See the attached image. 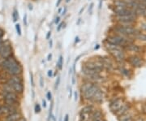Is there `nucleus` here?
<instances>
[{"label": "nucleus", "instance_id": "f257e3e1", "mask_svg": "<svg viewBox=\"0 0 146 121\" xmlns=\"http://www.w3.org/2000/svg\"><path fill=\"white\" fill-rule=\"evenodd\" d=\"M0 67L11 76H21L22 73V67L13 55L3 59L0 63Z\"/></svg>", "mask_w": 146, "mask_h": 121}, {"label": "nucleus", "instance_id": "f03ea898", "mask_svg": "<svg viewBox=\"0 0 146 121\" xmlns=\"http://www.w3.org/2000/svg\"><path fill=\"white\" fill-rule=\"evenodd\" d=\"M106 42L109 44H112L115 46H118L122 48L126 47L128 44H130L132 42V41L129 40V38L127 37L120 35V34H117V35H113V36H110L107 39Z\"/></svg>", "mask_w": 146, "mask_h": 121}, {"label": "nucleus", "instance_id": "7ed1b4c3", "mask_svg": "<svg viewBox=\"0 0 146 121\" xmlns=\"http://www.w3.org/2000/svg\"><path fill=\"white\" fill-rule=\"evenodd\" d=\"M115 31L118 33V34L125 36V37H131V36H136L138 32L134 27L131 25H119L118 26L115 27Z\"/></svg>", "mask_w": 146, "mask_h": 121}, {"label": "nucleus", "instance_id": "20e7f679", "mask_svg": "<svg viewBox=\"0 0 146 121\" xmlns=\"http://www.w3.org/2000/svg\"><path fill=\"white\" fill-rule=\"evenodd\" d=\"M106 47L109 50L110 54L118 61H123L124 59L125 55H124V53L123 51V48L120 47H118V46L112 45V44H109V43L106 44Z\"/></svg>", "mask_w": 146, "mask_h": 121}, {"label": "nucleus", "instance_id": "39448f33", "mask_svg": "<svg viewBox=\"0 0 146 121\" xmlns=\"http://www.w3.org/2000/svg\"><path fill=\"white\" fill-rule=\"evenodd\" d=\"M99 89L100 88L98 87V84L92 83V84L90 85V87H89V89H87L84 93H82L84 98H86V99H88V100H92V98H93L94 95L95 94V93L99 90Z\"/></svg>", "mask_w": 146, "mask_h": 121}, {"label": "nucleus", "instance_id": "423d86ee", "mask_svg": "<svg viewBox=\"0 0 146 121\" xmlns=\"http://www.w3.org/2000/svg\"><path fill=\"white\" fill-rule=\"evenodd\" d=\"M12 55V47L10 44H4L3 47L0 49V56L1 58L5 59Z\"/></svg>", "mask_w": 146, "mask_h": 121}, {"label": "nucleus", "instance_id": "0eeeda50", "mask_svg": "<svg viewBox=\"0 0 146 121\" xmlns=\"http://www.w3.org/2000/svg\"><path fill=\"white\" fill-rule=\"evenodd\" d=\"M12 88L13 91L17 94H21L24 92V84L23 83H16V82H7Z\"/></svg>", "mask_w": 146, "mask_h": 121}, {"label": "nucleus", "instance_id": "6e6552de", "mask_svg": "<svg viewBox=\"0 0 146 121\" xmlns=\"http://www.w3.org/2000/svg\"><path fill=\"white\" fill-rule=\"evenodd\" d=\"M128 61H129V63L132 65V66H134V67H136V68H140L141 67L142 65H143V60L141 59V58H140L139 56H137V55H132V56H130L129 59H128Z\"/></svg>", "mask_w": 146, "mask_h": 121}, {"label": "nucleus", "instance_id": "1a4fd4ad", "mask_svg": "<svg viewBox=\"0 0 146 121\" xmlns=\"http://www.w3.org/2000/svg\"><path fill=\"white\" fill-rule=\"evenodd\" d=\"M123 104H124L123 103V101L119 98V99H116V100H115L114 102H111V104L110 105V110L112 111L116 112L118 110H119L120 108H121V106L123 105Z\"/></svg>", "mask_w": 146, "mask_h": 121}, {"label": "nucleus", "instance_id": "9d476101", "mask_svg": "<svg viewBox=\"0 0 146 121\" xmlns=\"http://www.w3.org/2000/svg\"><path fill=\"white\" fill-rule=\"evenodd\" d=\"M21 117V114L17 111V112H15V113H12V114H10V115H7V117H6L5 120L6 121H18Z\"/></svg>", "mask_w": 146, "mask_h": 121}, {"label": "nucleus", "instance_id": "9b49d317", "mask_svg": "<svg viewBox=\"0 0 146 121\" xmlns=\"http://www.w3.org/2000/svg\"><path fill=\"white\" fill-rule=\"evenodd\" d=\"M103 98H104L103 93L101 90V89H99V90L95 93V94L94 95L92 100H94L96 102H102V100H103Z\"/></svg>", "mask_w": 146, "mask_h": 121}, {"label": "nucleus", "instance_id": "f8f14e48", "mask_svg": "<svg viewBox=\"0 0 146 121\" xmlns=\"http://www.w3.org/2000/svg\"><path fill=\"white\" fill-rule=\"evenodd\" d=\"M126 49H127L128 51H133V52H138L140 51V47L136 45H134L132 44V42L128 44L127 47H126Z\"/></svg>", "mask_w": 146, "mask_h": 121}, {"label": "nucleus", "instance_id": "ddd939ff", "mask_svg": "<svg viewBox=\"0 0 146 121\" xmlns=\"http://www.w3.org/2000/svg\"><path fill=\"white\" fill-rule=\"evenodd\" d=\"M63 57L62 56V55H60V56H59V58H58V63H57L58 68L59 69V70H62V68H63Z\"/></svg>", "mask_w": 146, "mask_h": 121}, {"label": "nucleus", "instance_id": "4468645a", "mask_svg": "<svg viewBox=\"0 0 146 121\" xmlns=\"http://www.w3.org/2000/svg\"><path fill=\"white\" fill-rule=\"evenodd\" d=\"M135 37L137 38V39H139V40H141V41H144V42H146V34L145 33H138L137 34H136Z\"/></svg>", "mask_w": 146, "mask_h": 121}, {"label": "nucleus", "instance_id": "2eb2a0df", "mask_svg": "<svg viewBox=\"0 0 146 121\" xmlns=\"http://www.w3.org/2000/svg\"><path fill=\"white\" fill-rule=\"evenodd\" d=\"M102 117V115L100 111H95L93 114V119L94 120H97V119H101Z\"/></svg>", "mask_w": 146, "mask_h": 121}, {"label": "nucleus", "instance_id": "dca6fc26", "mask_svg": "<svg viewBox=\"0 0 146 121\" xmlns=\"http://www.w3.org/2000/svg\"><path fill=\"white\" fill-rule=\"evenodd\" d=\"M12 18H13L14 22H16L19 20V14H18V11L16 9H14L13 12H12Z\"/></svg>", "mask_w": 146, "mask_h": 121}, {"label": "nucleus", "instance_id": "f3484780", "mask_svg": "<svg viewBox=\"0 0 146 121\" xmlns=\"http://www.w3.org/2000/svg\"><path fill=\"white\" fill-rule=\"evenodd\" d=\"M92 110H93V106H86L84 109H82V113L83 114H87V113L91 112Z\"/></svg>", "mask_w": 146, "mask_h": 121}, {"label": "nucleus", "instance_id": "a211bd4d", "mask_svg": "<svg viewBox=\"0 0 146 121\" xmlns=\"http://www.w3.org/2000/svg\"><path fill=\"white\" fill-rule=\"evenodd\" d=\"M34 111H35V113H36V114L40 113V112H41V111H42L41 106L39 105L38 103H36V104H35V106H34Z\"/></svg>", "mask_w": 146, "mask_h": 121}, {"label": "nucleus", "instance_id": "6ab92c4d", "mask_svg": "<svg viewBox=\"0 0 146 121\" xmlns=\"http://www.w3.org/2000/svg\"><path fill=\"white\" fill-rule=\"evenodd\" d=\"M53 117V103L50 106V111H49V117H48V121H50Z\"/></svg>", "mask_w": 146, "mask_h": 121}, {"label": "nucleus", "instance_id": "aec40b11", "mask_svg": "<svg viewBox=\"0 0 146 121\" xmlns=\"http://www.w3.org/2000/svg\"><path fill=\"white\" fill-rule=\"evenodd\" d=\"M16 32H17V34H18L19 36H21V34H22V32H21V25H20L19 24H16Z\"/></svg>", "mask_w": 146, "mask_h": 121}, {"label": "nucleus", "instance_id": "412c9836", "mask_svg": "<svg viewBox=\"0 0 146 121\" xmlns=\"http://www.w3.org/2000/svg\"><path fill=\"white\" fill-rule=\"evenodd\" d=\"M30 83H31L32 87H34V79H33V74L30 72Z\"/></svg>", "mask_w": 146, "mask_h": 121}, {"label": "nucleus", "instance_id": "4be33fe9", "mask_svg": "<svg viewBox=\"0 0 146 121\" xmlns=\"http://www.w3.org/2000/svg\"><path fill=\"white\" fill-rule=\"evenodd\" d=\"M93 10H94V3H91L89 7V13L90 14V15L93 13Z\"/></svg>", "mask_w": 146, "mask_h": 121}, {"label": "nucleus", "instance_id": "5701e85b", "mask_svg": "<svg viewBox=\"0 0 146 121\" xmlns=\"http://www.w3.org/2000/svg\"><path fill=\"white\" fill-rule=\"evenodd\" d=\"M46 98L49 101H51V99H52V94H51V92L50 91H48L47 92Z\"/></svg>", "mask_w": 146, "mask_h": 121}, {"label": "nucleus", "instance_id": "b1692460", "mask_svg": "<svg viewBox=\"0 0 146 121\" xmlns=\"http://www.w3.org/2000/svg\"><path fill=\"white\" fill-rule=\"evenodd\" d=\"M63 22H61V23H59V24L58 25V26H57V32H60V31H61L62 28H63Z\"/></svg>", "mask_w": 146, "mask_h": 121}, {"label": "nucleus", "instance_id": "393cba45", "mask_svg": "<svg viewBox=\"0 0 146 121\" xmlns=\"http://www.w3.org/2000/svg\"><path fill=\"white\" fill-rule=\"evenodd\" d=\"M23 22H24V25L27 26L28 25V21H27V14H25L24 15V17H23Z\"/></svg>", "mask_w": 146, "mask_h": 121}, {"label": "nucleus", "instance_id": "a878e982", "mask_svg": "<svg viewBox=\"0 0 146 121\" xmlns=\"http://www.w3.org/2000/svg\"><path fill=\"white\" fill-rule=\"evenodd\" d=\"M60 76H58L57 77V80H56V82H55V89H57L58 87V85H59V83H60Z\"/></svg>", "mask_w": 146, "mask_h": 121}, {"label": "nucleus", "instance_id": "bb28decb", "mask_svg": "<svg viewBox=\"0 0 146 121\" xmlns=\"http://www.w3.org/2000/svg\"><path fill=\"white\" fill-rule=\"evenodd\" d=\"M47 76H48V77H50V78H51L53 76V71L52 70H49L48 72H47Z\"/></svg>", "mask_w": 146, "mask_h": 121}, {"label": "nucleus", "instance_id": "cd10ccee", "mask_svg": "<svg viewBox=\"0 0 146 121\" xmlns=\"http://www.w3.org/2000/svg\"><path fill=\"white\" fill-rule=\"evenodd\" d=\"M51 34H52V33H51V31H49V32H48V33H47L46 37V38L47 40H50V37H51Z\"/></svg>", "mask_w": 146, "mask_h": 121}, {"label": "nucleus", "instance_id": "c85d7f7f", "mask_svg": "<svg viewBox=\"0 0 146 121\" xmlns=\"http://www.w3.org/2000/svg\"><path fill=\"white\" fill-rule=\"evenodd\" d=\"M67 11H68V8H67V7H65L63 8V10L62 11V12H61V16H64L67 13Z\"/></svg>", "mask_w": 146, "mask_h": 121}, {"label": "nucleus", "instance_id": "c756f323", "mask_svg": "<svg viewBox=\"0 0 146 121\" xmlns=\"http://www.w3.org/2000/svg\"><path fill=\"white\" fill-rule=\"evenodd\" d=\"M4 34H5V33L3 31V29H2L0 28V38H3V36H4Z\"/></svg>", "mask_w": 146, "mask_h": 121}, {"label": "nucleus", "instance_id": "7c9ffc66", "mask_svg": "<svg viewBox=\"0 0 146 121\" xmlns=\"http://www.w3.org/2000/svg\"><path fill=\"white\" fill-rule=\"evenodd\" d=\"M40 86H41L42 88L44 86V80H43V77H42V76L40 77Z\"/></svg>", "mask_w": 146, "mask_h": 121}, {"label": "nucleus", "instance_id": "2f4dec72", "mask_svg": "<svg viewBox=\"0 0 146 121\" xmlns=\"http://www.w3.org/2000/svg\"><path fill=\"white\" fill-rule=\"evenodd\" d=\"M59 21H60V16H57V17L55 18V20H54V23H55L56 25H58V24H59Z\"/></svg>", "mask_w": 146, "mask_h": 121}, {"label": "nucleus", "instance_id": "473e14b6", "mask_svg": "<svg viewBox=\"0 0 146 121\" xmlns=\"http://www.w3.org/2000/svg\"><path fill=\"white\" fill-rule=\"evenodd\" d=\"M52 59V54L50 53L48 55H47V61H50Z\"/></svg>", "mask_w": 146, "mask_h": 121}, {"label": "nucleus", "instance_id": "72a5a7b5", "mask_svg": "<svg viewBox=\"0 0 146 121\" xmlns=\"http://www.w3.org/2000/svg\"><path fill=\"white\" fill-rule=\"evenodd\" d=\"M72 88L70 87V89H69V93H68V98H72Z\"/></svg>", "mask_w": 146, "mask_h": 121}, {"label": "nucleus", "instance_id": "f704fd0d", "mask_svg": "<svg viewBox=\"0 0 146 121\" xmlns=\"http://www.w3.org/2000/svg\"><path fill=\"white\" fill-rule=\"evenodd\" d=\"M42 106H43L44 108H46V107L47 106L46 101L45 100V99H43V100H42Z\"/></svg>", "mask_w": 146, "mask_h": 121}, {"label": "nucleus", "instance_id": "c9c22d12", "mask_svg": "<svg viewBox=\"0 0 146 121\" xmlns=\"http://www.w3.org/2000/svg\"><path fill=\"white\" fill-rule=\"evenodd\" d=\"M49 47H50V48L53 47V40L51 39V38L49 40Z\"/></svg>", "mask_w": 146, "mask_h": 121}, {"label": "nucleus", "instance_id": "e433bc0d", "mask_svg": "<svg viewBox=\"0 0 146 121\" xmlns=\"http://www.w3.org/2000/svg\"><path fill=\"white\" fill-rule=\"evenodd\" d=\"M74 98H75V101L77 100V98H78V94H77V92L76 91H75V93H74Z\"/></svg>", "mask_w": 146, "mask_h": 121}, {"label": "nucleus", "instance_id": "4c0bfd02", "mask_svg": "<svg viewBox=\"0 0 146 121\" xmlns=\"http://www.w3.org/2000/svg\"><path fill=\"white\" fill-rule=\"evenodd\" d=\"M63 121H69V115H68V114H66V115H65L64 120Z\"/></svg>", "mask_w": 146, "mask_h": 121}, {"label": "nucleus", "instance_id": "58836bf2", "mask_svg": "<svg viewBox=\"0 0 146 121\" xmlns=\"http://www.w3.org/2000/svg\"><path fill=\"white\" fill-rule=\"evenodd\" d=\"M79 42H80V37L79 36H76L75 37V43H78Z\"/></svg>", "mask_w": 146, "mask_h": 121}, {"label": "nucleus", "instance_id": "ea45409f", "mask_svg": "<svg viewBox=\"0 0 146 121\" xmlns=\"http://www.w3.org/2000/svg\"><path fill=\"white\" fill-rule=\"evenodd\" d=\"M61 2H62V0H58L57 3H56V7H59V5H60V3H61Z\"/></svg>", "mask_w": 146, "mask_h": 121}, {"label": "nucleus", "instance_id": "a19ab883", "mask_svg": "<svg viewBox=\"0 0 146 121\" xmlns=\"http://www.w3.org/2000/svg\"><path fill=\"white\" fill-rule=\"evenodd\" d=\"M84 7H83L80 10V11H79V15H81V14H82V12L84 11Z\"/></svg>", "mask_w": 146, "mask_h": 121}, {"label": "nucleus", "instance_id": "79ce46f5", "mask_svg": "<svg viewBox=\"0 0 146 121\" xmlns=\"http://www.w3.org/2000/svg\"><path fill=\"white\" fill-rule=\"evenodd\" d=\"M76 83V78H75V76H72V84H75Z\"/></svg>", "mask_w": 146, "mask_h": 121}, {"label": "nucleus", "instance_id": "37998d69", "mask_svg": "<svg viewBox=\"0 0 146 121\" xmlns=\"http://www.w3.org/2000/svg\"><path fill=\"white\" fill-rule=\"evenodd\" d=\"M72 72H73L72 68H69V75H72Z\"/></svg>", "mask_w": 146, "mask_h": 121}, {"label": "nucleus", "instance_id": "c03bdc74", "mask_svg": "<svg viewBox=\"0 0 146 121\" xmlns=\"http://www.w3.org/2000/svg\"><path fill=\"white\" fill-rule=\"evenodd\" d=\"M98 48H99V45H98V44H97V45L94 47V50H98Z\"/></svg>", "mask_w": 146, "mask_h": 121}, {"label": "nucleus", "instance_id": "a18cd8bd", "mask_svg": "<svg viewBox=\"0 0 146 121\" xmlns=\"http://www.w3.org/2000/svg\"><path fill=\"white\" fill-rule=\"evenodd\" d=\"M29 10H33V5L32 4H29Z\"/></svg>", "mask_w": 146, "mask_h": 121}, {"label": "nucleus", "instance_id": "49530a36", "mask_svg": "<svg viewBox=\"0 0 146 121\" xmlns=\"http://www.w3.org/2000/svg\"><path fill=\"white\" fill-rule=\"evenodd\" d=\"M18 121H26V120H25V118H22V117H21V119H20Z\"/></svg>", "mask_w": 146, "mask_h": 121}, {"label": "nucleus", "instance_id": "de8ad7c7", "mask_svg": "<svg viewBox=\"0 0 146 121\" xmlns=\"http://www.w3.org/2000/svg\"><path fill=\"white\" fill-rule=\"evenodd\" d=\"M80 21H81V19L80 18V19H79V20H78V21H77V23H76V25H80Z\"/></svg>", "mask_w": 146, "mask_h": 121}, {"label": "nucleus", "instance_id": "09e8293b", "mask_svg": "<svg viewBox=\"0 0 146 121\" xmlns=\"http://www.w3.org/2000/svg\"><path fill=\"white\" fill-rule=\"evenodd\" d=\"M3 114V111H2V106H0V116Z\"/></svg>", "mask_w": 146, "mask_h": 121}, {"label": "nucleus", "instance_id": "8fccbe9b", "mask_svg": "<svg viewBox=\"0 0 146 121\" xmlns=\"http://www.w3.org/2000/svg\"><path fill=\"white\" fill-rule=\"evenodd\" d=\"M58 12L61 14V12H62V8H59V9H58Z\"/></svg>", "mask_w": 146, "mask_h": 121}, {"label": "nucleus", "instance_id": "3c124183", "mask_svg": "<svg viewBox=\"0 0 146 121\" xmlns=\"http://www.w3.org/2000/svg\"><path fill=\"white\" fill-rule=\"evenodd\" d=\"M58 121H63V120H62V118H61V117L59 118V120H58Z\"/></svg>", "mask_w": 146, "mask_h": 121}, {"label": "nucleus", "instance_id": "603ef678", "mask_svg": "<svg viewBox=\"0 0 146 121\" xmlns=\"http://www.w3.org/2000/svg\"><path fill=\"white\" fill-rule=\"evenodd\" d=\"M66 2H67V3H69V2H70V0H66Z\"/></svg>", "mask_w": 146, "mask_h": 121}, {"label": "nucleus", "instance_id": "864d4df0", "mask_svg": "<svg viewBox=\"0 0 146 121\" xmlns=\"http://www.w3.org/2000/svg\"><path fill=\"white\" fill-rule=\"evenodd\" d=\"M136 121H143V120H137Z\"/></svg>", "mask_w": 146, "mask_h": 121}]
</instances>
